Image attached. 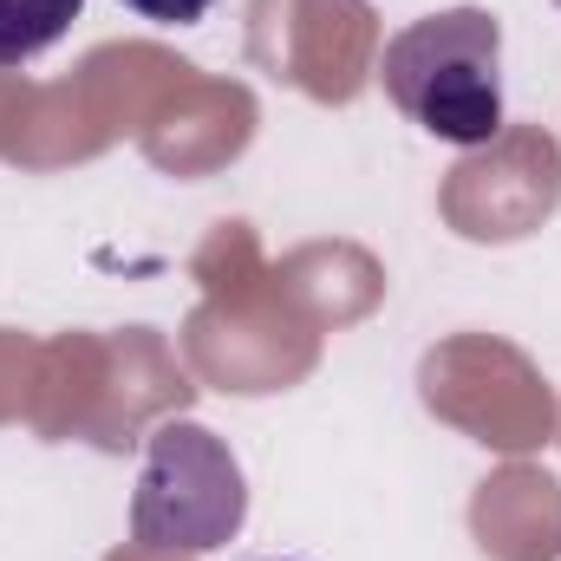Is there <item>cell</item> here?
Here are the masks:
<instances>
[{
    "mask_svg": "<svg viewBox=\"0 0 561 561\" xmlns=\"http://www.w3.org/2000/svg\"><path fill=\"white\" fill-rule=\"evenodd\" d=\"M386 99L444 144H490L503 131V26L483 7L424 13L386 39Z\"/></svg>",
    "mask_w": 561,
    "mask_h": 561,
    "instance_id": "obj_1",
    "label": "cell"
},
{
    "mask_svg": "<svg viewBox=\"0 0 561 561\" xmlns=\"http://www.w3.org/2000/svg\"><path fill=\"white\" fill-rule=\"evenodd\" d=\"M242 470L203 424H163L150 437L131 510L144 549H216L242 529Z\"/></svg>",
    "mask_w": 561,
    "mask_h": 561,
    "instance_id": "obj_2",
    "label": "cell"
},
{
    "mask_svg": "<svg viewBox=\"0 0 561 561\" xmlns=\"http://www.w3.org/2000/svg\"><path fill=\"white\" fill-rule=\"evenodd\" d=\"M79 7L85 0H0V66L39 59L79 20Z\"/></svg>",
    "mask_w": 561,
    "mask_h": 561,
    "instance_id": "obj_3",
    "label": "cell"
},
{
    "mask_svg": "<svg viewBox=\"0 0 561 561\" xmlns=\"http://www.w3.org/2000/svg\"><path fill=\"white\" fill-rule=\"evenodd\" d=\"M131 13H144V20H157V26H190V20H203L216 0H125Z\"/></svg>",
    "mask_w": 561,
    "mask_h": 561,
    "instance_id": "obj_4",
    "label": "cell"
},
{
    "mask_svg": "<svg viewBox=\"0 0 561 561\" xmlns=\"http://www.w3.org/2000/svg\"><path fill=\"white\" fill-rule=\"evenodd\" d=\"M556 7H561V0H556Z\"/></svg>",
    "mask_w": 561,
    "mask_h": 561,
    "instance_id": "obj_5",
    "label": "cell"
}]
</instances>
